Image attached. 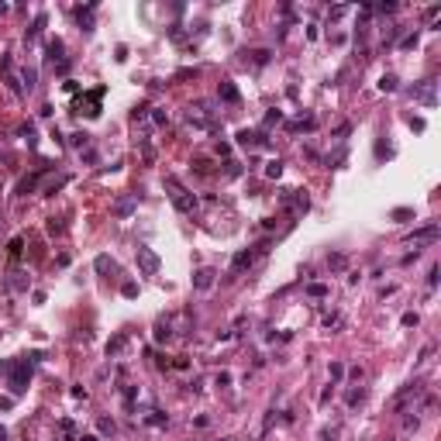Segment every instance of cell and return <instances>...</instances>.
I'll return each instance as SVG.
<instances>
[{"label":"cell","mask_w":441,"mask_h":441,"mask_svg":"<svg viewBox=\"0 0 441 441\" xmlns=\"http://www.w3.org/2000/svg\"><path fill=\"white\" fill-rule=\"evenodd\" d=\"M165 190H169V197H172V204H176V211H179V214H193V211H197V197H193L186 186H179L172 176L165 179Z\"/></svg>","instance_id":"obj_1"},{"label":"cell","mask_w":441,"mask_h":441,"mask_svg":"<svg viewBox=\"0 0 441 441\" xmlns=\"http://www.w3.org/2000/svg\"><path fill=\"white\" fill-rule=\"evenodd\" d=\"M421 396H424V386H421V383H407V386L393 396V410H396V414H403V410H407V407H414Z\"/></svg>","instance_id":"obj_2"},{"label":"cell","mask_w":441,"mask_h":441,"mask_svg":"<svg viewBox=\"0 0 441 441\" xmlns=\"http://www.w3.org/2000/svg\"><path fill=\"white\" fill-rule=\"evenodd\" d=\"M10 389L14 393H24V386H28V379H31V366L28 362H10Z\"/></svg>","instance_id":"obj_3"},{"label":"cell","mask_w":441,"mask_h":441,"mask_svg":"<svg viewBox=\"0 0 441 441\" xmlns=\"http://www.w3.org/2000/svg\"><path fill=\"white\" fill-rule=\"evenodd\" d=\"M441 238V227L438 224H428V227H421V231H414L410 238H407V245H414V252L421 248V245H435Z\"/></svg>","instance_id":"obj_4"},{"label":"cell","mask_w":441,"mask_h":441,"mask_svg":"<svg viewBox=\"0 0 441 441\" xmlns=\"http://www.w3.org/2000/svg\"><path fill=\"white\" fill-rule=\"evenodd\" d=\"M135 262H138L142 276H155V273H159V266H162V262H159V255H155L152 248H138V252H135Z\"/></svg>","instance_id":"obj_5"},{"label":"cell","mask_w":441,"mask_h":441,"mask_svg":"<svg viewBox=\"0 0 441 441\" xmlns=\"http://www.w3.org/2000/svg\"><path fill=\"white\" fill-rule=\"evenodd\" d=\"M259 252H266V241H259V245H255V248H248V252H238V255H234V262H231V273H241L245 266H252Z\"/></svg>","instance_id":"obj_6"},{"label":"cell","mask_w":441,"mask_h":441,"mask_svg":"<svg viewBox=\"0 0 441 441\" xmlns=\"http://www.w3.org/2000/svg\"><path fill=\"white\" fill-rule=\"evenodd\" d=\"M214 279H218V273H214L211 266H204V269H197V273H193V290L207 293V290L214 286Z\"/></svg>","instance_id":"obj_7"},{"label":"cell","mask_w":441,"mask_h":441,"mask_svg":"<svg viewBox=\"0 0 441 441\" xmlns=\"http://www.w3.org/2000/svg\"><path fill=\"white\" fill-rule=\"evenodd\" d=\"M100 97H104V86H97L90 97H83V100L76 104V110H83V107H86V114H90V117H97V114H100Z\"/></svg>","instance_id":"obj_8"},{"label":"cell","mask_w":441,"mask_h":441,"mask_svg":"<svg viewBox=\"0 0 441 441\" xmlns=\"http://www.w3.org/2000/svg\"><path fill=\"white\" fill-rule=\"evenodd\" d=\"M234 138H238V145H241V148H259V145H266V138H262L259 131H248V128H241Z\"/></svg>","instance_id":"obj_9"},{"label":"cell","mask_w":441,"mask_h":441,"mask_svg":"<svg viewBox=\"0 0 441 441\" xmlns=\"http://www.w3.org/2000/svg\"><path fill=\"white\" fill-rule=\"evenodd\" d=\"M135 207H138V197L128 193V197H121V200L114 204V214H117V218H128V214H135Z\"/></svg>","instance_id":"obj_10"},{"label":"cell","mask_w":441,"mask_h":441,"mask_svg":"<svg viewBox=\"0 0 441 441\" xmlns=\"http://www.w3.org/2000/svg\"><path fill=\"white\" fill-rule=\"evenodd\" d=\"M220 100H227V104H238V100H241V93H238V86H234V83H231V79H224V83H220Z\"/></svg>","instance_id":"obj_11"},{"label":"cell","mask_w":441,"mask_h":441,"mask_svg":"<svg viewBox=\"0 0 441 441\" xmlns=\"http://www.w3.org/2000/svg\"><path fill=\"white\" fill-rule=\"evenodd\" d=\"M152 338H155V341H169V338H172V321L162 317V321L155 324V334H152Z\"/></svg>","instance_id":"obj_12"},{"label":"cell","mask_w":441,"mask_h":441,"mask_svg":"<svg viewBox=\"0 0 441 441\" xmlns=\"http://www.w3.org/2000/svg\"><path fill=\"white\" fill-rule=\"evenodd\" d=\"M62 52H66V45H62L59 38H52V42H49V55H52V62H59V66L66 69V59H62Z\"/></svg>","instance_id":"obj_13"},{"label":"cell","mask_w":441,"mask_h":441,"mask_svg":"<svg viewBox=\"0 0 441 441\" xmlns=\"http://www.w3.org/2000/svg\"><path fill=\"white\" fill-rule=\"evenodd\" d=\"M328 269H331V273H345V269H348V259L334 252V255H328Z\"/></svg>","instance_id":"obj_14"},{"label":"cell","mask_w":441,"mask_h":441,"mask_svg":"<svg viewBox=\"0 0 441 441\" xmlns=\"http://www.w3.org/2000/svg\"><path fill=\"white\" fill-rule=\"evenodd\" d=\"M414 97H421V100H424V104H435V83H431V79H428V83H424V86H421V90H414Z\"/></svg>","instance_id":"obj_15"},{"label":"cell","mask_w":441,"mask_h":441,"mask_svg":"<svg viewBox=\"0 0 441 441\" xmlns=\"http://www.w3.org/2000/svg\"><path fill=\"white\" fill-rule=\"evenodd\" d=\"M38 179H42V176H28V179H21V183H17V193H21V197H28V193L38 186Z\"/></svg>","instance_id":"obj_16"},{"label":"cell","mask_w":441,"mask_h":441,"mask_svg":"<svg viewBox=\"0 0 441 441\" xmlns=\"http://www.w3.org/2000/svg\"><path fill=\"white\" fill-rule=\"evenodd\" d=\"M396 86H400V79H396V76H393V73H386V76H383V79H379V90H383V93H393Z\"/></svg>","instance_id":"obj_17"},{"label":"cell","mask_w":441,"mask_h":441,"mask_svg":"<svg viewBox=\"0 0 441 441\" xmlns=\"http://www.w3.org/2000/svg\"><path fill=\"white\" fill-rule=\"evenodd\" d=\"M314 128V117L307 114V117H296V121H290V131H310Z\"/></svg>","instance_id":"obj_18"},{"label":"cell","mask_w":441,"mask_h":441,"mask_svg":"<svg viewBox=\"0 0 441 441\" xmlns=\"http://www.w3.org/2000/svg\"><path fill=\"white\" fill-rule=\"evenodd\" d=\"M21 79H24V83H21V90H24V93H31V90H35V79H38V73H35V69H24V73H21Z\"/></svg>","instance_id":"obj_19"},{"label":"cell","mask_w":441,"mask_h":441,"mask_svg":"<svg viewBox=\"0 0 441 441\" xmlns=\"http://www.w3.org/2000/svg\"><path fill=\"white\" fill-rule=\"evenodd\" d=\"M10 290H17V293H24V290H28V279H24V273H10Z\"/></svg>","instance_id":"obj_20"},{"label":"cell","mask_w":441,"mask_h":441,"mask_svg":"<svg viewBox=\"0 0 441 441\" xmlns=\"http://www.w3.org/2000/svg\"><path fill=\"white\" fill-rule=\"evenodd\" d=\"M97 431H100L104 438H110V435H114L117 428H114V421H110V417H100V421H97Z\"/></svg>","instance_id":"obj_21"},{"label":"cell","mask_w":441,"mask_h":441,"mask_svg":"<svg viewBox=\"0 0 441 441\" xmlns=\"http://www.w3.org/2000/svg\"><path fill=\"white\" fill-rule=\"evenodd\" d=\"M145 424H152V428H165V414H162V410H148Z\"/></svg>","instance_id":"obj_22"},{"label":"cell","mask_w":441,"mask_h":441,"mask_svg":"<svg viewBox=\"0 0 441 441\" xmlns=\"http://www.w3.org/2000/svg\"><path fill=\"white\" fill-rule=\"evenodd\" d=\"M279 172H283V162H279V159L266 162V176H269V179H279Z\"/></svg>","instance_id":"obj_23"},{"label":"cell","mask_w":441,"mask_h":441,"mask_svg":"<svg viewBox=\"0 0 441 441\" xmlns=\"http://www.w3.org/2000/svg\"><path fill=\"white\" fill-rule=\"evenodd\" d=\"M124 345H128V334H117V338H114V341L107 345V355H117V352H121Z\"/></svg>","instance_id":"obj_24"},{"label":"cell","mask_w":441,"mask_h":441,"mask_svg":"<svg viewBox=\"0 0 441 441\" xmlns=\"http://www.w3.org/2000/svg\"><path fill=\"white\" fill-rule=\"evenodd\" d=\"M152 124H159V128H162V124H169V114H165L162 107H152Z\"/></svg>","instance_id":"obj_25"},{"label":"cell","mask_w":441,"mask_h":441,"mask_svg":"<svg viewBox=\"0 0 441 441\" xmlns=\"http://www.w3.org/2000/svg\"><path fill=\"white\" fill-rule=\"evenodd\" d=\"M345 400H348V407H355V403H362V400H366V389H362V386H359V389H348V396H345Z\"/></svg>","instance_id":"obj_26"},{"label":"cell","mask_w":441,"mask_h":441,"mask_svg":"<svg viewBox=\"0 0 441 441\" xmlns=\"http://www.w3.org/2000/svg\"><path fill=\"white\" fill-rule=\"evenodd\" d=\"M97 273H114V259L100 255V259H97Z\"/></svg>","instance_id":"obj_27"},{"label":"cell","mask_w":441,"mask_h":441,"mask_svg":"<svg viewBox=\"0 0 441 441\" xmlns=\"http://www.w3.org/2000/svg\"><path fill=\"white\" fill-rule=\"evenodd\" d=\"M307 293H310V296H328V286H324V283H310V286H307Z\"/></svg>","instance_id":"obj_28"},{"label":"cell","mask_w":441,"mask_h":441,"mask_svg":"<svg viewBox=\"0 0 441 441\" xmlns=\"http://www.w3.org/2000/svg\"><path fill=\"white\" fill-rule=\"evenodd\" d=\"M62 183H66V176H55V179H49V183H45V193H55Z\"/></svg>","instance_id":"obj_29"},{"label":"cell","mask_w":441,"mask_h":441,"mask_svg":"<svg viewBox=\"0 0 441 441\" xmlns=\"http://www.w3.org/2000/svg\"><path fill=\"white\" fill-rule=\"evenodd\" d=\"M21 248H24V238H14V241H10V248H7V252H10V259H17V255H21Z\"/></svg>","instance_id":"obj_30"},{"label":"cell","mask_w":441,"mask_h":441,"mask_svg":"<svg viewBox=\"0 0 441 441\" xmlns=\"http://www.w3.org/2000/svg\"><path fill=\"white\" fill-rule=\"evenodd\" d=\"M328 372H331V379L338 383V379L345 376V366H341V362H331V369H328Z\"/></svg>","instance_id":"obj_31"},{"label":"cell","mask_w":441,"mask_h":441,"mask_svg":"<svg viewBox=\"0 0 441 441\" xmlns=\"http://www.w3.org/2000/svg\"><path fill=\"white\" fill-rule=\"evenodd\" d=\"M86 142H90V135H83V131H76V135H73V145L79 148V152L86 148Z\"/></svg>","instance_id":"obj_32"},{"label":"cell","mask_w":441,"mask_h":441,"mask_svg":"<svg viewBox=\"0 0 441 441\" xmlns=\"http://www.w3.org/2000/svg\"><path fill=\"white\" fill-rule=\"evenodd\" d=\"M279 121H283L279 110H269V114H266V128H273V124H279Z\"/></svg>","instance_id":"obj_33"},{"label":"cell","mask_w":441,"mask_h":441,"mask_svg":"<svg viewBox=\"0 0 441 441\" xmlns=\"http://www.w3.org/2000/svg\"><path fill=\"white\" fill-rule=\"evenodd\" d=\"M417 321H421V317H417V314H414V310H410V314H403V317H400V324H403V328H414V324H417Z\"/></svg>","instance_id":"obj_34"},{"label":"cell","mask_w":441,"mask_h":441,"mask_svg":"<svg viewBox=\"0 0 441 441\" xmlns=\"http://www.w3.org/2000/svg\"><path fill=\"white\" fill-rule=\"evenodd\" d=\"M121 293H124V296H138V283H124V286H121Z\"/></svg>","instance_id":"obj_35"},{"label":"cell","mask_w":441,"mask_h":441,"mask_svg":"<svg viewBox=\"0 0 441 441\" xmlns=\"http://www.w3.org/2000/svg\"><path fill=\"white\" fill-rule=\"evenodd\" d=\"M338 438V428H324V431H321V441H334Z\"/></svg>","instance_id":"obj_36"},{"label":"cell","mask_w":441,"mask_h":441,"mask_svg":"<svg viewBox=\"0 0 441 441\" xmlns=\"http://www.w3.org/2000/svg\"><path fill=\"white\" fill-rule=\"evenodd\" d=\"M417 45V35H403V42H400V49H414Z\"/></svg>","instance_id":"obj_37"},{"label":"cell","mask_w":441,"mask_h":441,"mask_svg":"<svg viewBox=\"0 0 441 441\" xmlns=\"http://www.w3.org/2000/svg\"><path fill=\"white\" fill-rule=\"evenodd\" d=\"M255 55V66H262V62H269V52L266 49H259V52H252Z\"/></svg>","instance_id":"obj_38"},{"label":"cell","mask_w":441,"mask_h":441,"mask_svg":"<svg viewBox=\"0 0 441 441\" xmlns=\"http://www.w3.org/2000/svg\"><path fill=\"white\" fill-rule=\"evenodd\" d=\"M214 383H218V386H227V383H231V372H218V379H214Z\"/></svg>","instance_id":"obj_39"},{"label":"cell","mask_w":441,"mask_h":441,"mask_svg":"<svg viewBox=\"0 0 441 441\" xmlns=\"http://www.w3.org/2000/svg\"><path fill=\"white\" fill-rule=\"evenodd\" d=\"M376 10H383V14H389V10H396V3H393V0H386V3H379Z\"/></svg>","instance_id":"obj_40"},{"label":"cell","mask_w":441,"mask_h":441,"mask_svg":"<svg viewBox=\"0 0 441 441\" xmlns=\"http://www.w3.org/2000/svg\"><path fill=\"white\" fill-rule=\"evenodd\" d=\"M224 165H227V169H224L227 176H238V172H241V169H238V162H224Z\"/></svg>","instance_id":"obj_41"},{"label":"cell","mask_w":441,"mask_h":441,"mask_svg":"<svg viewBox=\"0 0 441 441\" xmlns=\"http://www.w3.org/2000/svg\"><path fill=\"white\" fill-rule=\"evenodd\" d=\"M428 286H431V290L438 286V269H431V273H428Z\"/></svg>","instance_id":"obj_42"},{"label":"cell","mask_w":441,"mask_h":441,"mask_svg":"<svg viewBox=\"0 0 441 441\" xmlns=\"http://www.w3.org/2000/svg\"><path fill=\"white\" fill-rule=\"evenodd\" d=\"M79 441H97V438H93V435H83V438H79Z\"/></svg>","instance_id":"obj_43"},{"label":"cell","mask_w":441,"mask_h":441,"mask_svg":"<svg viewBox=\"0 0 441 441\" xmlns=\"http://www.w3.org/2000/svg\"><path fill=\"white\" fill-rule=\"evenodd\" d=\"M3 14H7V3H0V17H3Z\"/></svg>","instance_id":"obj_44"},{"label":"cell","mask_w":441,"mask_h":441,"mask_svg":"<svg viewBox=\"0 0 441 441\" xmlns=\"http://www.w3.org/2000/svg\"><path fill=\"white\" fill-rule=\"evenodd\" d=\"M3 438H7V435H3V428H0V441H3Z\"/></svg>","instance_id":"obj_45"},{"label":"cell","mask_w":441,"mask_h":441,"mask_svg":"<svg viewBox=\"0 0 441 441\" xmlns=\"http://www.w3.org/2000/svg\"><path fill=\"white\" fill-rule=\"evenodd\" d=\"M0 231H3V218H0Z\"/></svg>","instance_id":"obj_46"},{"label":"cell","mask_w":441,"mask_h":441,"mask_svg":"<svg viewBox=\"0 0 441 441\" xmlns=\"http://www.w3.org/2000/svg\"><path fill=\"white\" fill-rule=\"evenodd\" d=\"M224 441H234V438H224Z\"/></svg>","instance_id":"obj_47"}]
</instances>
